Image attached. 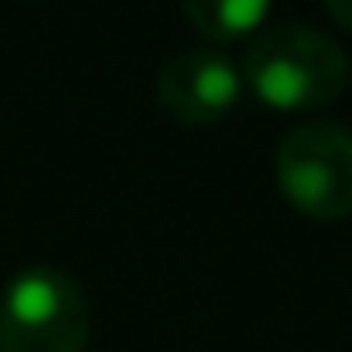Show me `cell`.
<instances>
[{"instance_id":"obj_3","label":"cell","mask_w":352,"mask_h":352,"mask_svg":"<svg viewBox=\"0 0 352 352\" xmlns=\"http://www.w3.org/2000/svg\"><path fill=\"white\" fill-rule=\"evenodd\" d=\"M278 187L311 220L352 216V129L336 120H311L290 129L274 153Z\"/></svg>"},{"instance_id":"obj_2","label":"cell","mask_w":352,"mask_h":352,"mask_svg":"<svg viewBox=\"0 0 352 352\" xmlns=\"http://www.w3.org/2000/svg\"><path fill=\"white\" fill-rule=\"evenodd\" d=\"M91 307L58 265H25L0 290V352H83Z\"/></svg>"},{"instance_id":"obj_6","label":"cell","mask_w":352,"mask_h":352,"mask_svg":"<svg viewBox=\"0 0 352 352\" xmlns=\"http://www.w3.org/2000/svg\"><path fill=\"white\" fill-rule=\"evenodd\" d=\"M327 17H331L340 30L352 34V0H331V5H327Z\"/></svg>"},{"instance_id":"obj_5","label":"cell","mask_w":352,"mask_h":352,"mask_svg":"<svg viewBox=\"0 0 352 352\" xmlns=\"http://www.w3.org/2000/svg\"><path fill=\"white\" fill-rule=\"evenodd\" d=\"M183 13L212 42H232V38L257 34L261 21H270L265 0H187Z\"/></svg>"},{"instance_id":"obj_1","label":"cell","mask_w":352,"mask_h":352,"mask_svg":"<svg viewBox=\"0 0 352 352\" xmlns=\"http://www.w3.org/2000/svg\"><path fill=\"white\" fill-rule=\"evenodd\" d=\"M245 79L270 108H323L348 87V54L331 34L286 21L257 30L245 50Z\"/></svg>"},{"instance_id":"obj_4","label":"cell","mask_w":352,"mask_h":352,"mask_svg":"<svg viewBox=\"0 0 352 352\" xmlns=\"http://www.w3.org/2000/svg\"><path fill=\"white\" fill-rule=\"evenodd\" d=\"M241 100V71L216 50H183L157 71V104L183 124H212Z\"/></svg>"}]
</instances>
